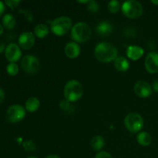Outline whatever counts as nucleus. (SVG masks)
<instances>
[{
    "instance_id": "obj_10",
    "label": "nucleus",
    "mask_w": 158,
    "mask_h": 158,
    "mask_svg": "<svg viewBox=\"0 0 158 158\" xmlns=\"http://www.w3.org/2000/svg\"><path fill=\"white\" fill-rule=\"evenodd\" d=\"M144 66L146 70L150 73H158V52H149L145 58Z\"/></svg>"
},
{
    "instance_id": "obj_22",
    "label": "nucleus",
    "mask_w": 158,
    "mask_h": 158,
    "mask_svg": "<svg viewBox=\"0 0 158 158\" xmlns=\"http://www.w3.org/2000/svg\"><path fill=\"white\" fill-rule=\"evenodd\" d=\"M108 10L111 12V13H117L119 12L120 9V4L118 1H110L108 2L107 5Z\"/></svg>"
},
{
    "instance_id": "obj_34",
    "label": "nucleus",
    "mask_w": 158,
    "mask_h": 158,
    "mask_svg": "<svg viewBox=\"0 0 158 158\" xmlns=\"http://www.w3.org/2000/svg\"><path fill=\"white\" fill-rule=\"evenodd\" d=\"M3 31H4V29H3V26H2L1 24H0V35H1V34H2Z\"/></svg>"
},
{
    "instance_id": "obj_33",
    "label": "nucleus",
    "mask_w": 158,
    "mask_h": 158,
    "mask_svg": "<svg viewBox=\"0 0 158 158\" xmlns=\"http://www.w3.org/2000/svg\"><path fill=\"white\" fill-rule=\"evenodd\" d=\"M45 158H61L60 157H59L58 155H55V154H51V155L47 156Z\"/></svg>"
},
{
    "instance_id": "obj_19",
    "label": "nucleus",
    "mask_w": 158,
    "mask_h": 158,
    "mask_svg": "<svg viewBox=\"0 0 158 158\" xmlns=\"http://www.w3.org/2000/svg\"><path fill=\"white\" fill-rule=\"evenodd\" d=\"M48 34H49V28L46 24L40 23L37 25L34 29V35L40 39L44 38Z\"/></svg>"
},
{
    "instance_id": "obj_24",
    "label": "nucleus",
    "mask_w": 158,
    "mask_h": 158,
    "mask_svg": "<svg viewBox=\"0 0 158 158\" xmlns=\"http://www.w3.org/2000/svg\"><path fill=\"white\" fill-rule=\"evenodd\" d=\"M23 148L25 151H28V152H33L36 150V145L34 143L33 140H27L23 143Z\"/></svg>"
},
{
    "instance_id": "obj_32",
    "label": "nucleus",
    "mask_w": 158,
    "mask_h": 158,
    "mask_svg": "<svg viewBox=\"0 0 158 158\" xmlns=\"http://www.w3.org/2000/svg\"><path fill=\"white\" fill-rule=\"evenodd\" d=\"M4 50H6V47H5L4 43L0 41V53H2Z\"/></svg>"
},
{
    "instance_id": "obj_28",
    "label": "nucleus",
    "mask_w": 158,
    "mask_h": 158,
    "mask_svg": "<svg viewBox=\"0 0 158 158\" xmlns=\"http://www.w3.org/2000/svg\"><path fill=\"white\" fill-rule=\"evenodd\" d=\"M95 158H114L110 153L106 151H100L96 154Z\"/></svg>"
},
{
    "instance_id": "obj_16",
    "label": "nucleus",
    "mask_w": 158,
    "mask_h": 158,
    "mask_svg": "<svg viewBox=\"0 0 158 158\" xmlns=\"http://www.w3.org/2000/svg\"><path fill=\"white\" fill-rule=\"evenodd\" d=\"M114 66L118 71L124 72L129 69L130 63L125 57L119 56L114 60Z\"/></svg>"
},
{
    "instance_id": "obj_17",
    "label": "nucleus",
    "mask_w": 158,
    "mask_h": 158,
    "mask_svg": "<svg viewBox=\"0 0 158 158\" xmlns=\"http://www.w3.org/2000/svg\"><path fill=\"white\" fill-rule=\"evenodd\" d=\"M40 102L36 97H30L26 102V110L30 113L35 112L40 108Z\"/></svg>"
},
{
    "instance_id": "obj_35",
    "label": "nucleus",
    "mask_w": 158,
    "mask_h": 158,
    "mask_svg": "<svg viewBox=\"0 0 158 158\" xmlns=\"http://www.w3.org/2000/svg\"><path fill=\"white\" fill-rule=\"evenodd\" d=\"M151 2H152L153 4L158 6V0H152V1H151Z\"/></svg>"
},
{
    "instance_id": "obj_27",
    "label": "nucleus",
    "mask_w": 158,
    "mask_h": 158,
    "mask_svg": "<svg viewBox=\"0 0 158 158\" xmlns=\"http://www.w3.org/2000/svg\"><path fill=\"white\" fill-rule=\"evenodd\" d=\"M60 107L63 110H69V108L71 107V104L69 103V101H68L67 100H63L60 103Z\"/></svg>"
},
{
    "instance_id": "obj_36",
    "label": "nucleus",
    "mask_w": 158,
    "mask_h": 158,
    "mask_svg": "<svg viewBox=\"0 0 158 158\" xmlns=\"http://www.w3.org/2000/svg\"><path fill=\"white\" fill-rule=\"evenodd\" d=\"M27 158H37V157H27Z\"/></svg>"
},
{
    "instance_id": "obj_1",
    "label": "nucleus",
    "mask_w": 158,
    "mask_h": 158,
    "mask_svg": "<svg viewBox=\"0 0 158 158\" xmlns=\"http://www.w3.org/2000/svg\"><path fill=\"white\" fill-rule=\"evenodd\" d=\"M96 58L102 63H110L117 58V49L110 43L103 42L97 45L94 50Z\"/></svg>"
},
{
    "instance_id": "obj_5",
    "label": "nucleus",
    "mask_w": 158,
    "mask_h": 158,
    "mask_svg": "<svg viewBox=\"0 0 158 158\" xmlns=\"http://www.w3.org/2000/svg\"><path fill=\"white\" fill-rule=\"evenodd\" d=\"M122 12L130 19H137L143 14V9L141 3L135 0H129L123 3Z\"/></svg>"
},
{
    "instance_id": "obj_21",
    "label": "nucleus",
    "mask_w": 158,
    "mask_h": 158,
    "mask_svg": "<svg viewBox=\"0 0 158 158\" xmlns=\"http://www.w3.org/2000/svg\"><path fill=\"white\" fill-rule=\"evenodd\" d=\"M16 21L11 14H6L2 18V25L7 29H12L15 26Z\"/></svg>"
},
{
    "instance_id": "obj_29",
    "label": "nucleus",
    "mask_w": 158,
    "mask_h": 158,
    "mask_svg": "<svg viewBox=\"0 0 158 158\" xmlns=\"http://www.w3.org/2000/svg\"><path fill=\"white\" fill-rule=\"evenodd\" d=\"M5 12V5L4 2H2V1H0V17L2 15V14Z\"/></svg>"
},
{
    "instance_id": "obj_4",
    "label": "nucleus",
    "mask_w": 158,
    "mask_h": 158,
    "mask_svg": "<svg viewBox=\"0 0 158 158\" xmlns=\"http://www.w3.org/2000/svg\"><path fill=\"white\" fill-rule=\"evenodd\" d=\"M72 20L68 16H60L51 23L50 29L52 33L57 35H63L70 29Z\"/></svg>"
},
{
    "instance_id": "obj_18",
    "label": "nucleus",
    "mask_w": 158,
    "mask_h": 158,
    "mask_svg": "<svg viewBox=\"0 0 158 158\" xmlns=\"http://www.w3.org/2000/svg\"><path fill=\"white\" fill-rule=\"evenodd\" d=\"M137 140L138 143L141 146H149L152 142V137L151 134L148 132H141L137 135Z\"/></svg>"
},
{
    "instance_id": "obj_2",
    "label": "nucleus",
    "mask_w": 158,
    "mask_h": 158,
    "mask_svg": "<svg viewBox=\"0 0 158 158\" xmlns=\"http://www.w3.org/2000/svg\"><path fill=\"white\" fill-rule=\"evenodd\" d=\"M83 94V87L81 83L76 80H71L66 83L64 87V97L69 102H76L80 100Z\"/></svg>"
},
{
    "instance_id": "obj_23",
    "label": "nucleus",
    "mask_w": 158,
    "mask_h": 158,
    "mask_svg": "<svg viewBox=\"0 0 158 158\" xmlns=\"http://www.w3.org/2000/svg\"><path fill=\"white\" fill-rule=\"evenodd\" d=\"M6 71L10 76H15L19 73L18 65L15 63H10L6 66Z\"/></svg>"
},
{
    "instance_id": "obj_8",
    "label": "nucleus",
    "mask_w": 158,
    "mask_h": 158,
    "mask_svg": "<svg viewBox=\"0 0 158 158\" xmlns=\"http://www.w3.org/2000/svg\"><path fill=\"white\" fill-rule=\"evenodd\" d=\"M23 70L29 74H34L38 72L40 67L39 59L33 55H26L23 58L21 62Z\"/></svg>"
},
{
    "instance_id": "obj_3",
    "label": "nucleus",
    "mask_w": 158,
    "mask_h": 158,
    "mask_svg": "<svg viewBox=\"0 0 158 158\" xmlns=\"http://www.w3.org/2000/svg\"><path fill=\"white\" fill-rule=\"evenodd\" d=\"M90 27L86 23L80 22L76 23L71 29V37L77 43H85L91 36Z\"/></svg>"
},
{
    "instance_id": "obj_11",
    "label": "nucleus",
    "mask_w": 158,
    "mask_h": 158,
    "mask_svg": "<svg viewBox=\"0 0 158 158\" xmlns=\"http://www.w3.org/2000/svg\"><path fill=\"white\" fill-rule=\"evenodd\" d=\"M6 57L10 63H15L18 61L22 56L20 47L15 43H9L5 50Z\"/></svg>"
},
{
    "instance_id": "obj_14",
    "label": "nucleus",
    "mask_w": 158,
    "mask_h": 158,
    "mask_svg": "<svg viewBox=\"0 0 158 158\" xmlns=\"http://www.w3.org/2000/svg\"><path fill=\"white\" fill-rule=\"evenodd\" d=\"M144 53L143 48L137 46H131L127 48V55L131 60H137L141 58Z\"/></svg>"
},
{
    "instance_id": "obj_15",
    "label": "nucleus",
    "mask_w": 158,
    "mask_h": 158,
    "mask_svg": "<svg viewBox=\"0 0 158 158\" xmlns=\"http://www.w3.org/2000/svg\"><path fill=\"white\" fill-rule=\"evenodd\" d=\"M96 30L100 35H106L110 34L114 30V28H113V26L110 23H108V22L103 21L97 25Z\"/></svg>"
},
{
    "instance_id": "obj_31",
    "label": "nucleus",
    "mask_w": 158,
    "mask_h": 158,
    "mask_svg": "<svg viewBox=\"0 0 158 158\" xmlns=\"http://www.w3.org/2000/svg\"><path fill=\"white\" fill-rule=\"evenodd\" d=\"M5 98V93L3 91V89L0 87V103L3 101Z\"/></svg>"
},
{
    "instance_id": "obj_7",
    "label": "nucleus",
    "mask_w": 158,
    "mask_h": 158,
    "mask_svg": "<svg viewBox=\"0 0 158 158\" xmlns=\"http://www.w3.org/2000/svg\"><path fill=\"white\" fill-rule=\"evenodd\" d=\"M26 116V110L19 104H14L8 108L6 114L7 120L10 123H15L23 120Z\"/></svg>"
},
{
    "instance_id": "obj_30",
    "label": "nucleus",
    "mask_w": 158,
    "mask_h": 158,
    "mask_svg": "<svg viewBox=\"0 0 158 158\" xmlns=\"http://www.w3.org/2000/svg\"><path fill=\"white\" fill-rule=\"evenodd\" d=\"M152 88L154 89V91L155 92H158V80H154L153 82V84H152Z\"/></svg>"
},
{
    "instance_id": "obj_20",
    "label": "nucleus",
    "mask_w": 158,
    "mask_h": 158,
    "mask_svg": "<svg viewBox=\"0 0 158 158\" xmlns=\"http://www.w3.org/2000/svg\"><path fill=\"white\" fill-rule=\"evenodd\" d=\"M105 144L104 142V139L102 136L97 135L95 136V137H93V139L91 140L90 142V145L91 148L96 151H99L103 148Z\"/></svg>"
},
{
    "instance_id": "obj_9",
    "label": "nucleus",
    "mask_w": 158,
    "mask_h": 158,
    "mask_svg": "<svg viewBox=\"0 0 158 158\" xmlns=\"http://www.w3.org/2000/svg\"><path fill=\"white\" fill-rule=\"evenodd\" d=\"M134 89L135 94L141 98H147L153 94L152 86L143 80L137 81L134 85Z\"/></svg>"
},
{
    "instance_id": "obj_6",
    "label": "nucleus",
    "mask_w": 158,
    "mask_h": 158,
    "mask_svg": "<svg viewBox=\"0 0 158 158\" xmlns=\"http://www.w3.org/2000/svg\"><path fill=\"white\" fill-rule=\"evenodd\" d=\"M143 117L137 113H131L124 119L125 127L132 133L139 132L143 128Z\"/></svg>"
},
{
    "instance_id": "obj_12",
    "label": "nucleus",
    "mask_w": 158,
    "mask_h": 158,
    "mask_svg": "<svg viewBox=\"0 0 158 158\" xmlns=\"http://www.w3.org/2000/svg\"><path fill=\"white\" fill-rule=\"evenodd\" d=\"M35 41V37L33 33L30 32H24L19 37V44L23 49H29L33 46Z\"/></svg>"
},
{
    "instance_id": "obj_26",
    "label": "nucleus",
    "mask_w": 158,
    "mask_h": 158,
    "mask_svg": "<svg viewBox=\"0 0 158 158\" xmlns=\"http://www.w3.org/2000/svg\"><path fill=\"white\" fill-rule=\"evenodd\" d=\"M20 2H21L19 0H6V1H5V3L12 9H15Z\"/></svg>"
},
{
    "instance_id": "obj_13",
    "label": "nucleus",
    "mask_w": 158,
    "mask_h": 158,
    "mask_svg": "<svg viewBox=\"0 0 158 158\" xmlns=\"http://www.w3.org/2000/svg\"><path fill=\"white\" fill-rule=\"evenodd\" d=\"M65 54L70 59H75L79 56L80 53V47L75 42H69L65 46Z\"/></svg>"
},
{
    "instance_id": "obj_25",
    "label": "nucleus",
    "mask_w": 158,
    "mask_h": 158,
    "mask_svg": "<svg viewBox=\"0 0 158 158\" xmlns=\"http://www.w3.org/2000/svg\"><path fill=\"white\" fill-rule=\"evenodd\" d=\"M87 9L91 12H97L99 9V5L95 1H89L88 3Z\"/></svg>"
}]
</instances>
